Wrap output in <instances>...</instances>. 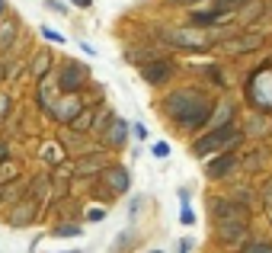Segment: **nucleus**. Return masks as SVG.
Masks as SVG:
<instances>
[{"mask_svg": "<svg viewBox=\"0 0 272 253\" xmlns=\"http://www.w3.org/2000/svg\"><path fill=\"white\" fill-rule=\"evenodd\" d=\"M163 112L180 128H202L212 122L215 100H208L205 93H195V90H176L170 97H163Z\"/></svg>", "mask_w": 272, "mask_h": 253, "instance_id": "nucleus-1", "label": "nucleus"}, {"mask_svg": "<svg viewBox=\"0 0 272 253\" xmlns=\"http://www.w3.org/2000/svg\"><path fill=\"white\" fill-rule=\"evenodd\" d=\"M237 141H240V132L234 128V122H230V125H218V128H212L208 135H202V138L192 141V154H195V157H208V154H215V151H224V154H227Z\"/></svg>", "mask_w": 272, "mask_h": 253, "instance_id": "nucleus-2", "label": "nucleus"}, {"mask_svg": "<svg viewBox=\"0 0 272 253\" xmlns=\"http://www.w3.org/2000/svg\"><path fill=\"white\" fill-rule=\"evenodd\" d=\"M167 42L176 45V49H186V51H202V49H208L212 36L202 32L199 26H189V29H170L167 32Z\"/></svg>", "mask_w": 272, "mask_h": 253, "instance_id": "nucleus-3", "label": "nucleus"}, {"mask_svg": "<svg viewBox=\"0 0 272 253\" xmlns=\"http://www.w3.org/2000/svg\"><path fill=\"white\" fill-rule=\"evenodd\" d=\"M87 80H90V77H87V67L80 64V61H71V58H67V61H61L58 87H61V90L67 93V97H71V93H77L80 87L87 84Z\"/></svg>", "mask_w": 272, "mask_h": 253, "instance_id": "nucleus-4", "label": "nucleus"}, {"mask_svg": "<svg viewBox=\"0 0 272 253\" xmlns=\"http://www.w3.org/2000/svg\"><path fill=\"white\" fill-rule=\"evenodd\" d=\"M103 183H106V196H119L132 186V176L125 167H106L103 170Z\"/></svg>", "mask_w": 272, "mask_h": 253, "instance_id": "nucleus-5", "label": "nucleus"}, {"mask_svg": "<svg viewBox=\"0 0 272 253\" xmlns=\"http://www.w3.org/2000/svg\"><path fill=\"white\" fill-rule=\"evenodd\" d=\"M167 77H173V64H170L167 58H160V61H144L141 64V80H147V84H163Z\"/></svg>", "mask_w": 272, "mask_h": 253, "instance_id": "nucleus-6", "label": "nucleus"}, {"mask_svg": "<svg viewBox=\"0 0 272 253\" xmlns=\"http://www.w3.org/2000/svg\"><path fill=\"white\" fill-rule=\"evenodd\" d=\"M263 42H266V39H263L260 32H250V36H240V39H227V42L218 45V49L227 51V54H247V51H256Z\"/></svg>", "mask_w": 272, "mask_h": 253, "instance_id": "nucleus-7", "label": "nucleus"}, {"mask_svg": "<svg viewBox=\"0 0 272 253\" xmlns=\"http://www.w3.org/2000/svg\"><path fill=\"white\" fill-rule=\"evenodd\" d=\"M80 112H84V102H80L77 93H71V97H61V102H54V109H51V115H54L58 122H74Z\"/></svg>", "mask_w": 272, "mask_h": 253, "instance_id": "nucleus-8", "label": "nucleus"}, {"mask_svg": "<svg viewBox=\"0 0 272 253\" xmlns=\"http://www.w3.org/2000/svg\"><path fill=\"white\" fill-rule=\"evenodd\" d=\"M128 125L132 122H125L122 115H112V122H109V132H106V148H122L125 145V138H128Z\"/></svg>", "mask_w": 272, "mask_h": 253, "instance_id": "nucleus-9", "label": "nucleus"}, {"mask_svg": "<svg viewBox=\"0 0 272 253\" xmlns=\"http://www.w3.org/2000/svg\"><path fill=\"white\" fill-rule=\"evenodd\" d=\"M36 208H39V202L32 199V196H26L23 202H16V211L10 215V224H13V228H23V224H29L32 218H36Z\"/></svg>", "mask_w": 272, "mask_h": 253, "instance_id": "nucleus-10", "label": "nucleus"}, {"mask_svg": "<svg viewBox=\"0 0 272 253\" xmlns=\"http://www.w3.org/2000/svg\"><path fill=\"white\" fill-rule=\"evenodd\" d=\"M218 237L224 244H234L240 237H247V221H218Z\"/></svg>", "mask_w": 272, "mask_h": 253, "instance_id": "nucleus-11", "label": "nucleus"}, {"mask_svg": "<svg viewBox=\"0 0 272 253\" xmlns=\"http://www.w3.org/2000/svg\"><path fill=\"white\" fill-rule=\"evenodd\" d=\"M16 32H19V16H3V23H0V51L13 49Z\"/></svg>", "mask_w": 272, "mask_h": 253, "instance_id": "nucleus-12", "label": "nucleus"}, {"mask_svg": "<svg viewBox=\"0 0 272 253\" xmlns=\"http://www.w3.org/2000/svg\"><path fill=\"white\" fill-rule=\"evenodd\" d=\"M234 167H237V157L227 151V154H224V160L218 157V160H212V163H208V176H212V180H221V176H227Z\"/></svg>", "mask_w": 272, "mask_h": 253, "instance_id": "nucleus-13", "label": "nucleus"}, {"mask_svg": "<svg viewBox=\"0 0 272 253\" xmlns=\"http://www.w3.org/2000/svg\"><path fill=\"white\" fill-rule=\"evenodd\" d=\"M221 19H224V13H218L215 6H212V10H192L189 23H192V26H199V29H202V26H218Z\"/></svg>", "mask_w": 272, "mask_h": 253, "instance_id": "nucleus-14", "label": "nucleus"}, {"mask_svg": "<svg viewBox=\"0 0 272 253\" xmlns=\"http://www.w3.org/2000/svg\"><path fill=\"white\" fill-rule=\"evenodd\" d=\"M74 170H77V173H103V170H106L103 154H87V157H84V160H80Z\"/></svg>", "mask_w": 272, "mask_h": 253, "instance_id": "nucleus-15", "label": "nucleus"}, {"mask_svg": "<svg viewBox=\"0 0 272 253\" xmlns=\"http://www.w3.org/2000/svg\"><path fill=\"white\" fill-rule=\"evenodd\" d=\"M48 64H51V51L45 49V51H39L36 58H32V64H29V74H32V77H39V80H42L45 74H48Z\"/></svg>", "mask_w": 272, "mask_h": 253, "instance_id": "nucleus-16", "label": "nucleus"}, {"mask_svg": "<svg viewBox=\"0 0 272 253\" xmlns=\"http://www.w3.org/2000/svg\"><path fill=\"white\" fill-rule=\"evenodd\" d=\"M263 0H250V3H243V10H240V19L243 23H253V19H260L263 16Z\"/></svg>", "mask_w": 272, "mask_h": 253, "instance_id": "nucleus-17", "label": "nucleus"}, {"mask_svg": "<svg viewBox=\"0 0 272 253\" xmlns=\"http://www.w3.org/2000/svg\"><path fill=\"white\" fill-rule=\"evenodd\" d=\"M16 176H19V163L16 160H3V163H0V186L13 183Z\"/></svg>", "mask_w": 272, "mask_h": 253, "instance_id": "nucleus-18", "label": "nucleus"}, {"mask_svg": "<svg viewBox=\"0 0 272 253\" xmlns=\"http://www.w3.org/2000/svg\"><path fill=\"white\" fill-rule=\"evenodd\" d=\"M90 122H93V109H84V112H80V115H77V119H74V122H71V125H74V128H77V132H90V128H93V125H90Z\"/></svg>", "mask_w": 272, "mask_h": 253, "instance_id": "nucleus-19", "label": "nucleus"}, {"mask_svg": "<svg viewBox=\"0 0 272 253\" xmlns=\"http://www.w3.org/2000/svg\"><path fill=\"white\" fill-rule=\"evenodd\" d=\"M237 3H243V0H212V6L218 13H224V16H230V10H234Z\"/></svg>", "mask_w": 272, "mask_h": 253, "instance_id": "nucleus-20", "label": "nucleus"}, {"mask_svg": "<svg viewBox=\"0 0 272 253\" xmlns=\"http://www.w3.org/2000/svg\"><path fill=\"white\" fill-rule=\"evenodd\" d=\"M54 234H58V237H80V234H84V228H77V224H61Z\"/></svg>", "mask_w": 272, "mask_h": 253, "instance_id": "nucleus-21", "label": "nucleus"}, {"mask_svg": "<svg viewBox=\"0 0 272 253\" xmlns=\"http://www.w3.org/2000/svg\"><path fill=\"white\" fill-rule=\"evenodd\" d=\"M151 154H154V157H160V160H163V157H170V145H167V141H157V145L151 148Z\"/></svg>", "mask_w": 272, "mask_h": 253, "instance_id": "nucleus-22", "label": "nucleus"}, {"mask_svg": "<svg viewBox=\"0 0 272 253\" xmlns=\"http://www.w3.org/2000/svg\"><path fill=\"white\" fill-rule=\"evenodd\" d=\"M180 221H182V224H192V221H195V211L189 208V202H182V211H180Z\"/></svg>", "mask_w": 272, "mask_h": 253, "instance_id": "nucleus-23", "label": "nucleus"}, {"mask_svg": "<svg viewBox=\"0 0 272 253\" xmlns=\"http://www.w3.org/2000/svg\"><path fill=\"white\" fill-rule=\"evenodd\" d=\"M42 39H48V42H64V36H61V32H54V29H48V26H42Z\"/></svg>", "mask_w": 272, "mask_h": 253, "instance_id": "nucleus-24", "label": "nucleus"}, {"mask_svg": "<svg viewBox=\"0 0 272 253\" xmlns=\"http://www.w3.org/2000/svg\"><path fill=\"white\" fill-rule=\"evenodd\" d=\"M132 132L138 135L141 141H147V138H151V132H147V125H141V122H135V125H132Z\"/></svg>", "mask_w": 272, "mask_h": 253, "instance_id": "nucleus-25", "label": "nucleus"}, {"mask_svg": "<svg viewBox=\"0 0 272 253\" xmlns=\"http://www.w3.org/2000/svg\"><path fill=\"white\" fill-rule=\"evenodd\" d=\"M243 253H272V247H269V244H250Z\"/></svg>", "mask_w": 272, "mask_h": 253, "instance_id": "nucleus-26", "label": "nucleus"}, {"mask_svg": "<svg viewBox=\"0 0 272 253\" xmlns=\"http://www.w3.org/2000/svg\"><path fill=\"white\" fill-rule=\"evenodd\" d=\"M192 247H195V244H192V237H182V241L176 244V250H180V253H189Z\"/></svg>", "mask_w": 272, "mask_h": 253, "instance_id": "nucleus-27", "label": "nucleus"}, {"mask_svg": "<svg viewBox=\"0 0 272 253\" xmlns=\"http://www.w3.org/2000/svg\"><path fill=\"white\" fill-rule=\"evenodd\" d=\"M45 6H48V10H54V13H67V6L58 3V0H45Z\"/></svg>", "mask_w": 272, "mask_h": 253, "instance_id": "nucleus-28", "label": "nucleus"}, {"mask_svg": "<svg viewBox=\"0 0 272 253\" xmlns=\"http://www.w3.org/2000/svg\"><path fill=\"white\" fill-rule=\"evenodd\" d=\"M10 112V97H0V119Z\"/></svg>", "mask_w": 272, "mask_h": 253, "instance_id": "nucleus-29", "label": "nucleus"}, {"mask_svg": "<svg viewBox=\"0 0 272 253\" xmlns=\"http://www.w3.org/2000/svg\"><path fill=\"white\" fill-rule=\"evenodd\" d=\"M71 3L77 6V10H90V6H93V0H71Z\"/></svg>", "mask_w": 272, "mask_h": 253, "instance_id": "nucleus-30", "label": "nucleus"}, {"mask_svg": "<svg viewBox=\"0 0 272 253\" xmlns=\"http://www.w3.org/2000/svg\"><path fill=\"white\" fill-rule=\"evenodd\" d=\"M263 202H272V180L266 183V189H263Z\"/></svg>", "mask_w": 272, "mask_h": 253, "instance_id": "nucleus-31", "label": "nucleus"}, {"mask_svg": "<svg viewBox=\"0 0 272 253\" xmlns=\"http://www.w3.org/2000/svg\"><path fill=\"white\" fill-rule=\"evenodd\" d=\"M10 160V145H0V163Z\"/></svg>", "mask_w": 272, "mask_h": 253, "instance_id": "nucleus-32", "label": "nucleus"}, {"mask_svg": "<svg viewBox=\"0 0 272 253\" xmlns=\"http://www.w3.org/2000/svg\"><path fill=\"white\" fill-rule=\"evenodd\" d=\"M3 16H6V0H0V23H3Z\"/></svg>", "mask_w": 272, "mask_h": 253, "instance_id": "nucleus-33", "label": "nucleus"}, {"mask_svg": "<svg viewBox=\"0 0 272 253\" xmlns=\"http://www.w3.org/2000/svg\"><path fill=\"white\" fill-rule=\"evenodd\" d=\"M170 3H192V0H170Z\"/></svg>", "mask_w": 272, "mask_h": 253, "instance_id": "nucleus-34", "label": "nucleus"}, {"mask_svg": "<svg viewBox=\"0 0 272 253\" xmlns=\"http://www.w3.org/2000/svg\"><path fill=\"white\" fill-rule=\"evenodd\" d=\"M67 253H84V250H67Z\"/></svg>", "mask_w": 272, "mask_h": 253, "instance_id": "nucleus-35", "label": "nucleus"}, {"mask_svg": "<svg viewBox=\"0 0 272 253\" xmlns=\"http://www.w3.org/2000/svg\"><path fill=\"white\" fill-rule=\"evenodd\" d=\"M147 253H163V250H147Z\"/></svg>", "mask_w": 272, "mask_h": 253, "instance_id": "nucleus-36", "label": "nucleus"}]
</instances>
